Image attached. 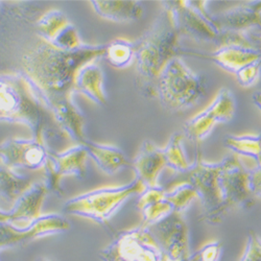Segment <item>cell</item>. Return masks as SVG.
Wrapping results in <instances>:
<instances>
[{"label":"cell","mask_w":261,"mask_h":261,"mask_svg":"<svg viewBox=\"0 0 261 261\" xmlns=\"http://www.w3.org/2000/svg\"><path fill=\"white\" fill-rule=\"evenodd\" d=\"M100 257L102 261H168L148 228L142 225L119 233Z\"/></svg>","instance_id":"cell-8"},{"label":"cell","mask_w":261,"mask_h":261,"mask_svg":"<svg viewBox=\"0 0 261 261\" xmlns=\"http://www.w3.org/2000/svg\"><path fill=\"white\" fill-rule=\"evenodd\" d=\"M224 144L238 156L251 158L257 165L261 164V133L257 135H228L224 139Z\"/></svg>","instance_id":"cell-24"},{"label":"cell","mask_w":261,"mask_h":261,"mask_svg":"<svg viewBox=\"0 0 261 261\" xmlns=\"http://www.w3.org/2000/svg\"><path fill=\"white\" fill-rule=\"evenodd\" d=\"M37 261H53V260L47 259V258H40V259H38Z\"/></svg>","instance_id":"cell-40"},{"label":"cell","mask_w":261,"mask_h":261,"mask_svg":"<svg viewBox=\"0 0 261 261\" xmlns=\"http://www.w3.org/2000/svg\"><path fill=\"white\" fill-rule=\"evenodd\" d=\"M235 110L236 102L233 93L227 88H222L205 110L185 122L184 137L194 143L203 141L217 124L229 122L234 117Z\"/></svg>","instance_id":"cell-10"},{"label":"cell","mask_w":261,"mask_h":261,"mask_svg":"<svg viewBox=\"0 0 261 261\" xmlns=\"http://www.w3.org/2000/svg\"><path fill=\"white\" fill-rule=\"evenodd\" d=\"M212 16L221 32L219 46L237 43L261 50V14L249 2Z\"/></svg>","instance_id":"cell-7"},{"label":"cell","mask_w":261,"mask_h":261,"mask_svg":"<svg viewBox=\"0 0 261 261\" xmlns=\"http://www.w3.org/2000/svg\"><path fill=\"white\" fill-rule=\"evenodd\" d=\"M221 162L220 183L225 214L237 208L252 207L256 198L249 187V169L235 157H227Z\"/></svg>","instance_id":"cell-12"},{"label":"cell","mask_w":261,"mask_h":261,"mask_svg":"<svg viewBox=\"0 0 261 261\" xmlns=\"http://www.w3.org/2000/svg\"><path fill=\"white\" fill-rule=\"evenodd\" d=\"M222 162L209 163L198 159L190 165L184 176L198 193L203 208L202 221L209 225H219L225 219L220 183Z\"/></svg>","instance_id":"cell-6"},{"label":"cell","mask_w":261,"mask_h":261,"mask_svg":"<svg viewBox=\"0 0 261 261\" xmlns=\"http://www.w3.org/2000/svg\"><path fill=\"white\" fill-rule=\"evenodd\" d=\"M144 189L138 179L121 186L98 188L69 200L64 205V211L106 225L129 198L141 194Z\"/></svg>","instance_id":"cell-5"},{"label":"cell","mask_w":261,"mask_h":261,"mask_svg":"<svg viewBox=\"0 0 261 261\" xmlns=\"http://www.w3.org/2000/svg\"><path fill=\"white\" fill-rule=\"evenodd\" d=\"M115 68H125L135 60V43L126 39H115L106 45L105 56Z\"/></svg>","instance_id":"cell-26"},{"label":"cell","mask_w":261,"mask_h":261,"mask_svg":"<svg viewBox=\"0 0 261 261\" xmlns=\"http://www.w3.org/2000/svg\"><path fill=\"white\" fill-rule=\"evenodd\" d=\"M148 228L168 261H184L189 258V227L183 213L171 212Z\"/></svg>","instance_id":"cell-11"},{"label":"cell","mask_w":261,"mask_h":261,"mask_svg":"<svg viewBox=\"0 0 261 261\" xmlns=\"http://www.w3.org/2000/svg\"><path fill=\"white\" fill-rule=\"evenodd\" d=\"M140 211L142 213L143 219L141 225L144 227H149L158 223L159 221L164 219V217L169 215L171 212H173L172 207L166 201V199H163L154 204H150Z\"/></svg>","instance_id":"cell-29"},{"label":"cell","mask_w":261,"mask_h":261,"mask_svg":"<svg viewBox=\"0 0 261 261\" xmlns=\"http://www.w3.org/2000/svg\"><path fill=\"white\" fill-rule=\"evenodd\" d=\"M81 145L84 146L88 157L92 158L98 168L109 176L114 175L128 165L124 153L116 146L98 144L87 139Z\"/></svg>","instance_id":"cell-22"},{"label":"cell","mask_w":261,"mask_h":261,"mask_svg":"<svg viewBox=\"0 0 261 261\" xmlns=\"http://www.w3.org/2000/svg\"><path fill=\"white\" fill-rule=\"evenodd\" d=\"M133 168L138 179L145 188L158 186L159 177L166 167L163 148L149 140L143 141L133 161Z\"/></svg>","instance_id":"cell-17"},{"label":"cell","mask_w":261,"mask_h":261,"mask_svg":"<svg viewBox=\"0 0 261 261\" xmlns=\"http://www.w3.org/2000/svg\"><path fill=\"white\" fill-rule=\"evenodd\" d=\"M10 223V216L9 211H4L0 209V224H9Z\"/></svg>","instance_id":"cell-37"},{"label":"cell","mask_w":261,"mask_h":261,"mask_svg":"<svg viewBox=\"0 0 261 261\" xmlns=\"http://www.w3.org/2000/svg\"><path fill=\"white\" fill-rule=\"evenodd\" d=\"M184 261H194V258H193V255H192V254H191V255H190V257H189V258H187V259H185V260H184Z\"/></svg>","instance_id":"cell-39"},{"label":"cell","mask_w":261,"mask_h":261,"mask_svg":"<svg viewBox=\"0 0 261 261\" xmlns=\"http://www.w3.org/2000/svg\"><path fill=\"white\" fill-rule=\"evenodd\" d=\"M249 3L258 13L261 14V2H249Z\"/></svg>","instance_id":"cell-38"},{"label":"cell","mask_w":261,"mask_h":261,"mask_svg":"<svg viewBox=\"0 0 261 261\" xmlns=\"http://www.w3.org/2000/svg\"><path fill=\"white\" fill-rule=\"evenodd\" d=\"M241 261H261V238L253 230L249 231L247 247Z\"/></svg>","instance_id":"cell-33"},{"label":"cell","mask_w":261,"mask_h":261,"mask_svg":"<svg viewBox=\"0 0 261 261\" xmlns=\"http://www.w3.org/2000/svg\"><path fill=\"white\" fill-rule=\"evenodd\" d=\"M90 4L100 18L112 22H132L143 15L142 3L136 0H95Z\"/></svg>","instance_id":"cell-21"},{"label":"cell","mask_w":261,"mask_h":261,"mask_svg":"<svg viewBox=\"0 0 261 261\" xmlns=\"http://www.w3.org/2000/svg\"><path fill=\"white\" fill-rule=\"evenodd\" d=\"M165 199L172 207L173 212L178 213H184L194 200H199L194 187L186 181L179 183L170 190H166Z\"/></svg>","instance_id":"cell-28"},{"label":"cell","mask_w":261,"mask_h":261,"mask_svg":"<svg viewBox=\"0 0 261 261\" xmlns=\"http://www.w3.org/2000/svg\"><path fill=\"white\" fill-rule=\"evenodd\" d=\"M69 229L70 223L59 214L41 215L23 229L0 224V249L29 244L43 236L66 232Z\"/></svg>","instance_id":"cell-14"},{"label":"cell","mask_w":261,"mask_h":261,"mask_svg":"<svg viewBox=\"0 0 261 261\" xmlns=\"http://www.w3.org/2000/svg\"><path fill=\"white\" fill-rule=\"evenodd\" d=\"M106 45L84 44L74 50L58 48L39 38L27 49L21 64L25 76L47 105L72 97L74 81L86 64L105 56Z\"/></svg>","instance_id":"cell-1"},{"label":"cell","mask_w":261,"mask_h":261,"mask_svg":"<svg viewBox=\"0 0 261 261\" xmlns=\"http://www.w3.org/2000/svg\"><path fill=\"white\" fill-rule=\"evenodd\" d=\"M49 43L54 46L65 50H74L84 44L77 30L72 23H69Z\"/></svg>","instance_id":"cell-30"},{"label":"cell","mask_w":261,"mask_h":261,"mask_svg":"<svg viewBox=\"0 0 261 261\" xmlns=\"http://www.w3.org/2000/svg\"><path fill=\"white\" fill-rule=\"evenodd\" d=\"M223 252V244L219 241H212L204 245L193 255L194 261H220Z\"/></svg>","instance_id":"cell-32"},{"label":"cell","mask_w":261,"mask_h":261,"mask_svg":"<svg viewBox=\"0 0 261 261\" xmlns=\"http://www.w3.org/2000/svg\"><path fill=\"white\" fill-rule=\"evenodd\" d=\"M252 99H253L254 105L261 111V91L255 92L252 96Z\"/></svg>","instance_id":"cell-36"},{"label":"cell","mask_w":261,"mask_h":261,"mask_svg":"<svg viewBox=\"0 0 261 261\" xmlns=\"http://www.w3.org/2000/svg\"><path fill=\"white\" fill-rule=\"evenodd\" d=\"M48 190L43 182L33 183L9 211L10 225L23 229L41 216V208Z\"/></svg>","instance_id":"cell-16"},{"label":"cell","mask_w":261,"mask_h":261,"mask_svg":"<svg viewBox=\"0 0 261 261\" xmlns=\"http://www.w3.org/2000/svg\"><path fill=\"white\" fill-rule=\"evenodd\" d=\"M184 135L183 133L173 134L166 146L163 148V154L165 157L166 167L170 168L179 175H184L190 168V163L188 162L184 149Z\"/></svg>","instance_id":"cell-25"},{"label":"cell","mask_w":261,"mask_h":261,"mask_svg":"<svg viewBox=\"0 0 261 261\" xmlns=\"http://www.w3.org/2000/svg\"><path fill=\"white\" fill-rule=\"evenodd\" d=\"M50 151L42 139L11 138L0 144V160L12 169H43Z\"/></svg>","instance_id":"cell-15"},{"label":"cell","mask_w":261,"mask_h":261,"mask_svg":"<svg viewBox=\"0 0 261 261\" xmlns=\"http://www.w3.org/2000/svg\"><path fill=\"white\" fill-rule=\"evenodd\" d=\"M207 92V77L190 69L181 57L166 65L156 85V97L172 112L185 111L197 106Z\"/></svg>","instance_id":"cell-4"},{"label":"cell","mask_w":261,"mask_h":261,"mask_svg":"<svg viewBox=\"0 0 261 261\" xmlns=\"http://www.w3.org/2000/svg\"><path fill=\"white\" fill-rule=\"evenodd\" d=\"M70 22L61 11L51 10L43 14L37 21L40 38L51 42Z\"/></svg>","instance_id":"cell-27"},{"label":"cell","mask_w":261,"mask_h":261,"mask_svg":"<svg viewBox=\"0 0 261 261\" xmlns=\"http://www.w3.org/2000/svg\"><path fill=\"white\" fill-rule=\"evenodd\" d=\"M249 187L255 198L261 199V164L249 170Z\"/></svg>","instance_id":"cell-35"},{"label":"cell","mask_w":261,"mask_h":261,"mask_svg":"<svg viewBox=\"0 0 261 261\" xmlns=\"http://www.w3.org/2000/svg\"><path fill=\"white\" fill-rule=\"evenodd\" d=\"M0 121L28 126L34 138L45 142L63 135L50 109L33 83L23 74H0Z\"/></svg>","instance_id":"cell-3"},{"label":"cell","mask_w":261,"mask_h":261,"mask_svg":"<svg viewBox=\"0 0 261 261\" xmlns=\"http://www.w3.org/2000/svg\"><path fill=\"white\" fill-rule=\"evenodd\" d=\"M181 37L199 43H212L219 47L221 32L207 11L208 2H167Z\"/></svg>","instance_id":"cell-9"},{"label":"cell","mask_w":261,"mask_h":261,"mask_svg":"<svg viewBox=\"0 0 261 261\" xmlns=\"http://www.w3.org/2000/svg\"><path fill=\"white\" fill-rule=\"evenodd\" d=\"M88 158L86 149L83 145L77 144L62 153H51L43 168L44 180L43 183L46 186L48 192H54L58 195L63 194L61 188V180L64 177L74 176L84 178L86 175V161Z\"/></svg>","instance_id":"cell-13"},{"label":"cell","mask_w":261,"mask_h":261,"mask_svg":"<svg viewBox=\"0 0 261 261\" xmlns=\"http://www.w3.org/2000/svg\"><path fill=\"white\" fill-rule=\"evenodd\" d=\"M33 181L18 176L14 169L0 160V201L14 203L31 185Z\"/></svg>","instance_id":"cell-23"},{"label":"cell","mask_w":261,"mask_h":261,"mask_svg":"<svg viewBox=\"0 0 261 261\" xmlns=\"http://www.w3.org/2000/svg\"><path fill=\"white\" fill-rule=\"evenodd\" d=\"M73 92L84 94L96 105H107L103 71L95 61L86 64L80 69L75 76Z\"/></svg>","instance_id":"cell-20"},{"label":"cell","mask_w":261,"mask_h":261,"mask_svg":"<svg viewBox=\"0 0 261 261\" xmlns=\"http://www.w3.org/2000/svg\"><path fill=\"white\" fill-rule=\"evenodd\" d=\"M261 75V59H258L243 68L239 69L236 73V80L238 84L244 88H249V87L254 86Z\"/></svg>","instance_id":"cell-31"},{"label":"cell","mask_w":261,"mask_h":261,"mask_svg":"<svg viewBox=\"0 0 261 261\" xmlns=\"http://www.w3.org/2000/svg\"><path fill=\"white\" fill-rule=\"evenodd\" d=\"M203 57L214 62L224 70L235 74L246 65L261 59V50L237 43H227L217 47L214 53Z\"/></svg>","instance_id":"cell-19"},{"label":"cell","mask_w":261,"mask_h":261,"mask_svg":"<svg viewBox=\"0 0 261 261\" xmlns=\"http://www.w3.org/2000/svg\"><path fill=\"white\" fill-rule=\"evenodd\" d=\"M165 194H166V190L163 187H161L160 185L155 186V187L145 188L144 191L141 194H139L140 197L137 202V208L139 210H142L144 207H146L150 204L159 202V201L165 199Z\"/></svg>","instance_id":"cell-34"},{"label":"cell","mask_w":261,"mask_h":261,"mask_svg":"<svg viewBox=\"0 0 261 261\" xmlns=\"http://www.w3.org/2000/svg\"><path fill=\"white\" fill-rule=\"evenodd\" d=\"M143 36L135 43V69L139 89L146 97H156L157 81L175 58L181 57L180 34L167 2Z\"/></svg>","instance_id":"cell-2"},{"label":"cell","mask_w":261,"mask_h":261,"mask_svg":"<svg viewBox=\"0 0 261 261\" xmlns=\"http://www.w3.org/2000/svg\"><path fill=\"white\" fill-rule=\"evenodd\" d=\"M55 121L63 135L82 144L85 140V119L74 105L72 97L57 100L48 105Z\"/></svg>","instance_id":"cell-18"}]
</instances>
